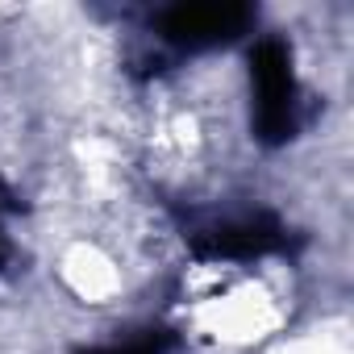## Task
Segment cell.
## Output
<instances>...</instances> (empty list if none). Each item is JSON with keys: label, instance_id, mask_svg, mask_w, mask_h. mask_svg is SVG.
<instances>
[{"label": "cell", "instance_id": "obj_1", "mask_svg": "<svg viewBox=\"0 0 354 354\" xmlns=\"http://www.w3.org/2000/svg\"><path fill=\"white\" fill-rule=\"evenodd\" d=\"M250 75H254V100H259V125L267 138H283L292 129V109H296V84H292V63L279 42H263L250 55Z\"/></svg>", "mask_w": 354, "mask_h": 354}, {"label": "cell", "instance_id": "obj_2", "mask_svg": "<svg viewBox=\"0 0 354 354\" xmlns=\"http://www.w3.org/2000/svg\"><path fill=\"white\" fill-rule=\"evenodd\" d=\"M246 17L250 13L238 5H184L162 17V30L167 38L184 42V46H213V42L234 38L246 26Z\"/></svg>", "mask_w": 354, "mask_h": 354}, {"label": "cell", "instance_id": "obj_3", "mask_svg": "<svg viewBox=\"0 0 354 354\" xmlns=\"http://www.w3.org/2000/svg\"><path fill=\"white\" fill-rule=\"evenodd\" d=\"M100 354H158V342H129V346H113Z\"/></svg>", "mask_w": 354, "mask_h": 354}]
</instances>
